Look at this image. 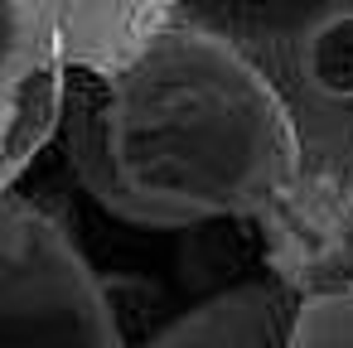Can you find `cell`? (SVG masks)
Instances as JSON below:
<instances>
[{
    "label": "cell",
    "mask_w": 353,
    "mask_h": 348,
    "mask_svg": "<svg viewBox=\"0 0 353 348\" xmlns=\"http://www.w3.org/2000/svg\"><path fill=\"white\" fill-rule=\"evenodd\" d=\"M59 59L54 6H15L0 0V121L10 116L20 92Z\"/></svg>",
    "instance_id": "obj_5"
},
{
    "label": "cell",
    "mask_w": 353,
    "mask_h": 348,
    "mask_svg": "<svg viewBox=\"0 0 353 348\" xmlns=\"http://www.w3.org/2000/svg\"><path fill=\"white\" fill-rule=\"evenodd\" d=\"M300 295L285 280H242L174 324H165L141 348H281Z\"/></svg>",
    "instance_id": "obj_3"
},
{
    "label": "cell",
    "mask_w": 353,
    "mask_h": 348,
    "mask_svg": "<svg viewBox=\"0 0 353 348\" xmlns=\"http://www.w3.org/2000/svg\"><path fill=\"white\" fill-rule=\"evenodd\" d=\"M281 348H353V285L300 295Z\"/></svg>",
    "instance_id": "obj_7"
},
{
    "label": "cell",
    "mask_w": 353,
    "mask_h": 348,
    "mask_svg": "<svg viewBox=\"0 0 353 348\" xmlns=\"http://www.w3.org/2000/svg\"><path fill=\"white\" fill-rule=\"evenodd\" d=\"M59 126L83 189L141 227L266 213L300 170L276 88L228 39L179 25L112 73L63 68Z\"/></svg>",
    "instance_id": "obj_1"
},
{
    "label": "cell",
    "mask_w": 353,
    "mask_h": 348,
    "mask_svg": "<svg viewBox=\"0 0 353 348\" xmlns=\"http://www.w3.org/2000/svg\"><path fill=\"white\" fill-rule=\"evenodd\" d=\"M170 25V6H54L63 68L112 73Z\"/></svg>",
    "instance_id": "obj_4"
},
{
    "label": "cell",
    "mask_w": 353,
    "mask_h": 348,
    "mask_svg": "<svg viewBox=\"0 0 353 348\" xmlns=\"http://www.w3.org/2000/svg\"><path fill=\"white\" fill-rule=\"evenodd\" d=\"M63 116V59H54L25 92L20 102L10 107V116L0 121V189H6V179L39 150V141L49 136V126H59ZM6 198V194H0Z\"/></svg>",
    "instance_id": "obj_6"
},
{
    "label": "cell",
    "mask_w": 353,
    "mask_h": 348,
    "mask_svg": "<svg viewBox=\"0 0 353 348\" xmlns=\"http://www.w3.org/2000/svg\"><path fill=\"white\" fill-rule=\"evenodd\" d=\"M0 348H121L92 266L15 194L0 198Z\"/></svg>",
    "instance_id": "obj_2"
}]
</instances>
